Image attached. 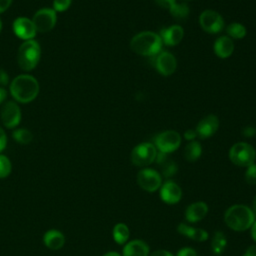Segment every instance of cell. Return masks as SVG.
Returning a JSON list of instances; mask_svg holds the SVG:
<instances>
[{
	"instance_id": "obj_1",
	"label": "cell",
	"mask_w": 256,
	"mask_h": 256,
	"mask_svg": "<svg viewBox=\"0 0 256 256\" xmlns=\"http://www.w3.org/2000/svg\"><path fill=\"white\" fill-rule=\"evenodd\" d=\"M39 83L36 78L28 74L16 76L10 84V93L12 97L20 103H29L33 101L39 93Z\"/></svg>"
},
{
	"instance_id": "obj_2",
	"label": "cell",
	"mask_w": 256,
	"mask_h": 256,
	"mask_svg": "<svg viewBox=\"0 0 256 256\" xmlns=\"http://www.w3.org/2000/svg\"><path fill=\"white\" fill-rule=\"evenodd\" d=\"M226 225L237 232L248 230L255 221V214L246 205L236 204L229 207L224 214Z\"/></svg>"
},
{
	"instance_id": "obj_3",
	"label": "cell",
	"mask_w": 256,
	"mask_h": 256,
	"mask_svg": "<svg viewBox=\"0 0 256 256\" xmlns=\"http://www.w3.org/2000/svg\"><path fill=\"white\" fill-rule=\"evenodd\" d=\"M162 39L160 35L151 32L143 31L136 34L130 42L131 49L142 56H156L162 47Z\"/></svg>"
},
{
	"instance_id": "obj_4",
	"label": "cell",
	"mask_w": 256,
	"mask_h": 256,
	"mask_svg": "<svg viewBox=\"0 0 256 256\" xmlns=\"http://www.w3.org/2000/svg\"><path fill=\"white\" fill-rule=\"evenodd\" d=\"M41 57V48L39 43L34 40L24 41L17 52V62L24 71L33 70L39 63Z\"/></svg>"
},
{
	"instance_id": "obj_5",
	"label": "cell",
	"mask_w": 256,
	"mask_h": 256,
	"mask_svg": "<svg viewBox=\"0 0 256 256\" xmlns=\"http://www.w3.org/2000/svg\"><path fill=\"white\" fill-rule=\"evenodd\" d=\"M229 158L237 166L248 167L254 163L256 152L252 145L245 142H238L230 148Z\"/></svg>"
},
{
	"instance_id": "obj_6",
	"label": "cell",
	"mask_w": 256,
	"mask_h": 256,
	"mask_svg": "<svg viewBox=\"0 0 256 256\" xmlns=\"http://www.w3.org/2000/svg\"><path fill=\"white\" fill-rule=\"evenodd\" d=\"M156 155L157 150L155 145L149 142H143L133 148L130 159L135 166L145 167L155 161Z\"/></svg>"
},
{
	"instance_id": "obj_7",
	"label": "cell",
	"mask_w": 256,
	"mask_h": 256,
	"mask_svg": "<svg viewBox=\"0 0 256 256\" xmlns=\"http://www.w3.org/2000/svg\"><path fill=\"white\" fill-rule=\"evenodd\" d=\"M156 147L160 152L171 153L177 150L181 144V136L175 130H167L155 137Z\"/></svg>"
},
{
	"instance_id": "obj_8",
	"label": "cell",
	"mask_w": 256,
	"mask_h": 256,
	"mask_svg": "<svg viewBox=\"0 0 256 256\" xmlns=\"http://www.w3.org/2000/svg\"><path fill=\"white\" fill-rule=\"evenodd\" d=\"M137 184L147 192H154L162 185V176L151 168L141 169L137 173Z\"/></svg>"
},
{
	"instance_id": "obj_9",
	"label": "cell",
	"mask_w": 256,
	"mask_h": 256,
	"mask_svg": "<svg viewBox=\"0 0 256 256\" xmlns=\"http://www.w3.org/2000/svg\"><path fill=\"white\" fill-rule=\"evenodd\" d=\"M32 21L37 32L45 33L54 28L57 21V15L51 8H42L34 14Z\"/></svg>"
},
{
	"instance_id": "obj_10",
	"label": "cell",
	"mask_w": 256,
	"mask_h": 256,
	"mask_svg": "<svg viewBox=\"0 0 256 256\" xmlns=\"http://www.w3.org/2000/svg\"><path fill=\"white\" fill-rule=\"evenodd\" d=\"M201 28L207 33H218L224 28V20L222 16L214 10H205L199 16Z\"/></svg>"
},
{
	"instance_id": "obj_11",
	"label": "cell",
	"mask_w": 256,
	"mask_h": 256,
	"mask_svg": "<svg viewBox=\"0 0 256 256\" xmlns=\"http://www.w3.org/2000/svg\"><path fill=\"white\" fill-rule=\"evenodd\" d=\"M2 124L9 129L15 128L21 121V110L16 102L7 101L0 110Z\"/></svg>"
},
{
	"instance_id": "obj_12",
	"label": "cell",
	"mask_w": 256,
	"mask_h": 256,
	"mask_svg": "<svg viewBox=\"0 0 256 256\" xmlns=\"http://www.w3.org/2000/svg\"><path fill=\"white\" fill-rule=\"evenodd\" d=\"M14 34L22 40H31L35 37L37 31L33 21L27 17H18L14 20L13 25Z\"/></svg>"
},
{
	"instance_id": "obj_13",
	"label": "cell",
	"mask_w": 256,
	"mask_h": 256,
	"mask_svg": "<svg viewBox=\"0 0 256 256\" xmlns=\"http://www.w3.org/2000/svg\"><path fill=\"white\" fill-rule=\"evenodd\" d=\"M182 197V189L172 180L166 181L160 187V198L167 204H176Z\"/></svg>"
},
{
	"instance_id": "obj_14",
	"label": "cell",
	"mask_w": 256,
	"mask_h": 256,
	"mask_svg": "<svg viewBox=\"0 0 256 256\" xmlns=\"http://www.w3.org/2000/svg\"><path fill=\"white\" fill-rule=\"evenodd\" d=\"M176 66V58L171 53L161 52L156 55L155 67L160 74L164 76H169L175 71Z\"/></svg>"
},
{
	"instance_id": "obj_15",
	"label": "cell",
	"mask_w": 256,
	"mask_h": 256,
	"mask_svg": "<svg viewBox=\"0 0 256 256\" xmlns=\"http://www.w3.org/2000/svg\"><path fill=\"white\" fill-rule=\"evenodd\" d=\"M219 127V120L215 115L204 117L196 127V134L199 138L205 139L212 136Z\"/></svg>"
},
{
	"instance_id": "obj_16",
	"label": "cell",
	"mask_w": 256,
	"mask_h": 256,
	"mask_svg": "<svg viewBox=\"0 0 256 256\" xmlns=\"http://www.w3.org/2000/svg\"><path fill=\"white\" fill-rule=\"evenodd\" d=\"M160 7L167 9L176 19H184L189 14V7L185 3H177L176 0H155Z\"/></svg>"
},
{
	"instance_id": "obj_17",
	"label": "cell",
	"mask_w": 256,
	"mask_h": 256,
	"mask_svg": "<svg viewBox=\"0 0 256 256\" xmlns=\"http://www.w3.org/2000/svg\"><path fill=\"white\" fill-rule=\"evenodd\" d=\"M184 36V30L179 25H172L168 28L162 29L160 32V37L162 42L167 46L177 45Z\"/></svg>"
},
{
	"instance_id": "obj_18",
	"label": "cell",
	"mask_w": 256,
	"mask_h": 256,
	"mask_svg": "<svg viewBox=\"0 0 256 256\" xmlns=\"http://www.w3.org/2000/svg\"><path fill=\"white\" fill-rule=\"evenodd\" d=\"M208 213V206L205 202L198 201L190 204L185 210V219L188 222H198L206 217Z\"/></svg>"
},
{
	"instance_id": "obj_19",
	"label": "cell",
	"mask_w": 256,
	"mask_h": 256,
	"mask_svg": "<svg viewBox=\"0 0 256 256\" xmlns=\"http://www.w3.org/2000/svg\"><path fill=\"white\" fill-rule=\"evenodd\" d=\"M149 246L140 239H134L124 245L122 256H148Z\"/></svg>"
},
{
	"instance_id": "obj_20",
	"label": "cell",
	"mask_w": 256,
	"mask_h": 256,
	"mask_svg": "<svg viewBox=\"0 0 256 256\" xmlns=\"http://www.w3.org/2000/svg\"><path fill=\"white\" fill-rule=\"evenodd\" d=\"M43 242L48 249L59 250L65 244V236L57 229H49L43 236Z\"/></svg>"
},
{
	"instance_id": "obj_21",
	"label": "cell",
	"mask_w": 256,
	"mask_h": 256,
	"mask_svg": "<svg viewBox=\"0 0 256 256\" xmlns=\"http://www.w3.org/2000/svg\"><path fill=\"white\" fill-rule=\"evenodd\" d=\"M177 231L181 235H184V236H186L194 241H197V242H203L209 238V234L206 230L189 226L186 223H180L177 226Z\"/></svg>"
},
{
	"instance_id": "obj_22",
	"label": "cell",
	"mask_w": 256,
	"mask_h": 256,
	"mask_svg": "<svg viewBox=\"0 0 256 256\" xmlns=\"http://www.w3.org/2000/svg\"><path fill=\"white\" fill-rule=\"evenodd\" d=\"M234 51V43L230 37H219L214 43V52L220 58L229 57Z\"/></svg>"
},
{
	"instance_id": "obj_23",
	"label": "cell",
	"mask_w": 256,
	"mask_h": 256,
	"mask_svg": "<svg viewBox=\"0 0 256 256\" xmlns=\"http://www.w3.org/2000/svg\"><path fill=\"white\" fill-rule=\"evenodd\" d=\"M114 241L119 245H124L128 242L130 231L125 223H117L112 230Z\"/></svg>"
},
{
	"instance_id": "obj_24",
	"label": "cell",
	"mask_w": 256,
	"mask_h": 256,
	"mask_svg": "<svg viewBox=\"0 0 256 256\" xmlns=\"http://www.w3.org/2000/svg\"><path fill=\"white\" fill-rule=\"evenodd\" d=\"M202 153V147L198 141H191L184 148V158L189 162L199 159Z\"/></svg>"
},
{
	"instance_id": "obj_25",
	"label": "cell",
	"mask_w": 256,
	"mask_h": 256,
	"mask_svg": "<svg viewBox=\"0 0 256 256\" xmlns=\"http://www.w3.org/2000/svg\"><path fill=\"white\" fill-rule=\"evenodd\" d=\"M226 245H227V240L225 235L221 231H216L211 241V249L213 253L216 255L221 254L224 251Z\"/></svg>"
},
{
	"instance_id": "obj_26",
	"label": "cell",
	"mask_w": 256,
	"mask_h": 256,
	"mask_svg": "<svg viewBox=\"0 0 256 256\" xmlns=\"http://www.w3.org/2000/svg\"><path fill=\"white\" fill-rule=\"evenodd\" d=\"M12 137L16 142H18L20 144H28L32 141L33 135L28 129L19 128V129H16L13 131Z\"/></svg>"
},
{
	"instance_id": "obj_27",
	"label": "cell",
	"mask_w": 256,
	"mask_h": 256,
	"mask_svg": "<svg viewBox=\"0 0 256 256\" xmlns=\"http://www.w3.org/2000/svg\"><path fill=\"white\" fill-rule=\"evenodd\" d=\"M227 33L232 38L241 39L244 38L246 35V28L240 23H231L227 27Z\"/></svg>"
},
{
	"instance_id": "obj_28",
	"label": "cell",
	"mask_w": 256,
	"mask_h": 256,
	"mask_svg": "<svg viewBox=\"0 0 256 256\" xmlns=\"http://www.w3.org/2000/svg\"><path fill=\"white\" fill-rule=\"evenodd\" d=\"M11 170L12 164L10 159L5 155L0 154V179L8 177L11 173Z\"/></svg>"
},
{
	"instance_id": "obj_29",
	"label": "cell",
	"mask_w": 256,
	"mask_h": 256,
	"mask_svg": "<svg viewBox=\"0 0 256 256\" xmlns=\"http://www.w3.org/2000/svg\"><path fill=\"white\" fill-rule=\"evenodd\" d=\"M245 181L249 185H255L256 184V164H251L247 167V170L245 172Z\"/></svg>"
},
{
	"instance_id": "obj_30",
	"label": "cell",
	"mask_w": 256,
	"mask_h": 256,
	"mask_svg": "<svg viewBox=\"0 0 256 256\" xmlns=\"http://www.w3.org/2000/svg\"><path fill=\"white\" fill-rule=\"evenodd\" d=\"M177 171V166L173 161H165L163 163V168H162V174L165 177H170L174 175Z\"/></svg>"
},
{
	"instance_id": "obj_31",
	"label": "cell",
	"mask_w": 256,
	"mask_h": 256,
	"mask_svg": "<svg viewBox=\"0 0 256 256\" xmlns=\"http://www.w3.org/2000/svg\"><path fill=\"white\" fill-rule=\"evenodd\" d=\"M72 0H53V10L55 12H64L70 5Z\"/></svg>"
},
{
	"instance_id": "obj_32",
	"label": "cell",
	"mask_w": 256,
	"mask_h": 256,
	"mask_svg": "<svg viewBox=\"0 0 256 256\" xmlns=\"http://www.w3.org/2000/svg\"><path fill=\"white\" fill-rule=\"evenodd\" d=\"M176 256H197V252L191 247H184L177 252Z\"/></svg>"
},
{
	"instance_id": "obj_33",
	"label": "cell",
	"mask_w": 256,
	"mask_h": 256,
	"mask_svg": "<svg viewBox=\"0 0 256 256\" xmlns=\"http://www.w3.org/2000/svg\"><path fill=\"white\" fill-rule=\"evenodd\" d=\"M7 145V136L5 131L0 127V153L6 148Z\"/></svg>"
},
{
	"instance_id": "obj_34",
	"label": "cell",
	"mask_w": 256,
	"mask_h": 256,
	"mask_svg": "<svg viewBox=\"0 0 256 256\" xmlns=\"http://www.w3.org/2000/svg\"><path fill=\"white\" fill-rule=\"evenodd\" d=\"M9 82V77H8V74L0 68V86H5L7 85Z\"/></svg>"
},
{
	"instance_id": "obj_35",
	"label": "cell",
	"mask_w": 256,
	"mask_h": 256,
	"mask_svg": "<svg viewBox=\"0 0 256 256\" xmlns=\"http://www.w3.org/2000/svg\"><path fill=\"white\" fill-rule=\"evenodd\" d=\"M242 134L245 136V137H252L256 134V128L252 127V126H248V127H245L243 129V132Z\"/></svg>"
},
{
	"instance_id": "obj_36",
	"label": "cell",
	"mask_w": 256,
	"mask_h": 256,
	"mask_svg": "<svg viewBox=\"0 0 256 256\" xmlns=\"http://www.w3.org/2000/svg\"><path fill=\"white\" fill-rule=\"evenodd\" d=\"M13 0H0V13L5 12L11 5Z\"/></svg>"
},
{
	"instance_id": "obj_37",
	"label": "cell",
	"mask_w": 256,
	"mask_h": 256,
	"mask_svg": "<svg viewBox=\"0 0 256 256\" xmlns=\"http://www.w3.org/2000/svg\"><path fill=\"white\" fill-rule=\"evenodd\" d=\"M150 256H173V254L167 250H163V249H160V250H156L154 251Z\"/></svg>"
},
{
	"instance_id": "obj_38",
	"label": "cell",
	"mask_w": 256,
	"mask_h": 256,
	"mask_svg": "<svg viewBox=\"0 0 256 256\" xmlns=\"http://www.w3.org/2000/svg\"><path fill=\"white\" fill-rule=\"evenodd\" d=\"M243 256H256V245L249 246L244 252Z\"/></svg>"
},
{
	"instance_id": "obj_39",
	"label": "cell",
	"mask_w": 256,
	"mask_h": 256,
	"mask_svg": "<svg viewBox=\"0 0 256 256\" xmlns=\"http://www.w3.org/2000/svg\"><path fill=\"white\" fill-rule=\"evenodd\" d=\"M197 136V134H196V131L195 130H187L185 133H184V137H185V139L186 140H190V141H192V140H194V138Z\"/></svg>"
},
{
	"instance_id": "obj_40",
	"label": "cell",
	"mask_w": 256,
	"mask_h": 256,
	"mask_svg": "<svg viewBox=\"0 0 256 256\" xmlns=\"http://www.w3.org/2000/svg\"><path fill=\"white\" fill-rule=\"evenodd\" d=\"M6 97H7V91L0 86V104L5 101Z\"/></svg>"
},
{
	"instance_id": "obj_41",
	"label": "cell",
	"mask_w": 256,
	"mask_h": 256,
	"mask_svg": "<svg viewBox=\"0 0 256 256\" xmlns=\"http://www.w3.org/2000/svg\"><path fill=\"white\" fill-rule=\"evenodd\" d=\"M251 229V237L253 238V240L256 242V220L254 221V223L252 224V226L250 227Z\"/></svg>"
},
{
	"instance_id": "obj_42",
	"label": "cell",
	"mask_w": 256,
	"mask_h": 256,
	"mask_svg": "<svg viewBox=\"0 0 256 256\" xmlns=\"http://www.w3.org/2000/svg\"><path fill=\"white\" fill-rule=\"evenodd\" d=\"M103 256H121L119 253L117 252H114V251H110V252H107L105 253Z\"/></svg>"
},
{
	"instance_id": "obj_43",
	"label": "cell",
	"mask_w": 256,
	"mask_h": 256,
	"mask_svg": "<svg viewBox=\"0 0 256 256\" xmlns=\"http://www.w3.org/2000/svg\"><path fill=\"white\" fill-rule=\"evenodd\" d=\"M252 211L254 212V214H256V195L254 196L252 201Z\"/></svg>"
},
{
	"instance_id": "obj_44",
	"label": "cell",
	"mask_w": 256,
	"mask_h": 256,
	"mask_svg": "<svg viewBox=\"0 0 256 256\" xmlns=\"http://www.w3.org/2000/svg\"><path fill=\"white\" fill-rule=\"evenodd\" d=\"M1 30H2V21L0 20V32H1Z\"/></svg>"
}]
</instances>
